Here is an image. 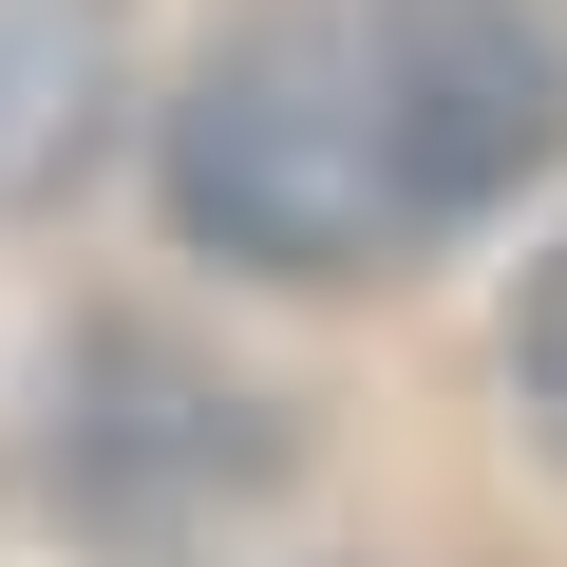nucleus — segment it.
I'll use <instances>...</instances> for the list:
<instances>
[{"label":"nucleus","instance_id":"1","mask_svg":"<svg viewBox=\"0 0 567 567\" xmlns=\"http://www.w3.org/2000/svg\"><path fill=\"white\" fill-rule=\"evenodd\" d=\"M567 152V39L529 0H246L171 76L152 189L246 284H398Z\"/></svg>","mask_w":567,"mask_h":567},{"label":"nucleus","instance_id":"2","mask_svg":"<svg viewBox=\"0 0 567 567\" xmlns=\"http://www.w3.org/2000/svg\"><path fill=\"white\" fill-rule=\"evenodd\" d=\"M133 398L152 416H95L76 379H58V492H133V511H208V492H265L284 473V416L265 398H227V379H189L171 341H133Z\"/></svg>","mask_w":567,"mask_h":567},{"label":"nucleus","instance_id":"3","mask_svg":"<svg viewBox=\"0 0 567 567\" xmlns=\"http://www.w3.org/2000/svg\"><path fill=\"white\" fill-rule=\"evenodd\" d=\"M114 114V0H0V208H39Z\"/></svg>","mask_w":567,"mask_h":567},{"label":"nucleus","instance_id":"4","mask_svg":"<svg viewBox=\"0 0 567 567\" xmlns=\"http://www.w3.org/2000/svg\"><path fill=\"white\" fill-rule=\"evenodd\" d=\"M511 398H529V435L567 454V246L529 265V303H511Z\"/></svg>","mask_w":567,"mask_h":567}]
</instances>
